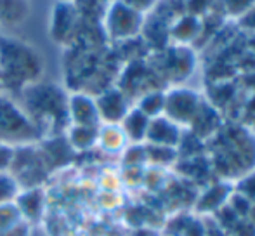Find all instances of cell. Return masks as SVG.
Wrapping results in <instances>:
<instances>
[{
    "mask_svg": "<svg viewBox=\"0 0 255 236\" xmlns=\"http://www.w3.org/2000/svg\"><path fill=\"white\" fill-rule=\"evenodd\" d=\"M21 110L26 113L40 137H57L70 128V96L56 84H37L26 87L19 96Z\"/></svg>",
    "mask_w": 255,
    "mask_h": 236,
    "instance_id": "1",
    "label": "cell"
},
{
    "mask_svg": "<svg viewBox=\"0 0 255 236\" xmlns=\"http://www.w3.org/2000/svg\"><path fill=\"white\" fill-rule=\"evenodd\" d=\"M44 61L31 45L0 35V91L19 98L30 85L40 82Z\"/></svg>",
    "mask_w": 255,
    "mask_h": 236,
    "instance_id": "2",
    "label": "cell"
},
{
    "mask_svg": "<svg viewBox=\"0 0 255 236\" xmlns=\"http://www.w3.org/2000/svg\"><path fill=\"white\" fill-rule=\"evenodd\" d=\"M42 141L40 134L12 98L0 94V144L9 148L31 146Z\"/></svg>",
    "mask_w": 255,
    "mask_h": 236,
    "instance_id": "3",
    "label": "cell"
},
{
    "mask_svg": "<svg viewBox=\"0 0 255 236\" xmlns=\"http://www.w3.org/2000/svg\"><path fill=\"white\" fill-rule=\"evenodd\" d=\"M202 101L200 96L188 89H174L168 94H165V117L170 118L177 125L191 123L196 117Z\"/></svg>",
    "mask_w": 255,
    "mask_h": 236,
    "instance_id": "4",
    "label": "cell"
},
{
    "mask_svg": "<svg viewBox=\"0 0 255 236\" xmlns=\"http://www.w3.org/2000/svg\"><path fill=\"white\" fill-rule=\"evenodd\" d=\"M142 26V14L132 10L130 7L122 2H115L108 10L106 28L113 38H128L134 37Z\"/></svg>",
    "mask_w": 255,
    "mask_h": 236,
    "instance_id": "5",
    "label": "cell"
},
{
    "mask_svg": "<svg viewBox=\"0 0 255 236\" xmlns=\"http://www.w3.org/2000/svg\"><path fill=\"white\" fill-rule=\"evenodd\" d=\"M146 141L153 146H167L175 148L181 141V128L175 121L167 117H156L149 120L148 132H146Z\"/></svg>",
    "mask_w": 255,
    "mask_h": 236,
    "instance_id": "6",
    "label": "cell"
},
{
    "mask_svg": "<svg viewBox=\"0 0 255 236\" xmlns=\"http://www.w3.org/2000/svg\"><path fill=\"white\" fill-rule=\"evenodd\" d=\"M68 110H70V125H80V127H99V123H101V118H99L96 101L85 94L70 96Z\"/></svg>",
    "mask_w": 255,
    "mask_h": 236,
    "instance_id": "7",
    "label": "cell"
},
{
    "mask_svg": "<svg viewBox=\"0 0 255 236\" xmlns=\"http://www.w3.org/2000/svg\"><path fill=\"white\" fill-rule=\"evenodd\" d=\"M96 106H98L99 118L106 121V123H120L124 120V117L128 113L127 98L124 96V92L117 91V89L104 92L101 98L96 101Z\"/></svg>",
    "mask_w": 255,
    "mask_h": 236,
    "instance_id": "8",
    "label": "cell"
},
{
    "mask_svg": "<svg viewBox=\"0 0 255 236\" xmlns=\"http://www.w3.org/2000/svg\"><path fill=\"white\" fill-rule=\"evenodd\" d=\"M231 195H233V186H229L228 182H219V184L210 186V188L205 189L202 196L198 198L196 210L203 214L217 212V210H221L228 203Z\"/></svg>",
    "mask_w": 255,
    "mask_h": 236,
    "instance_id": "9",
    "label": "cell"
},
{
    "mask_svg": "<svg viewBox=\"0 0 255 236\" xmlns=\"http://www.w3.org/2000/svg\"><path fill=\"white\" fill-rule=\"evenodd\" d=\"M149 120L141 112V110L134 108V110H128V113L124 117L122 120V130L125 132L128 141L132 142H141V141H146V132H148V125H149Z\"/></svg>",
    "mask_w": 255,
    "mask_h": 236,
    "instance_id": "10",
    "label": "cell"
},
{
    "mask_svg": "<svg viewBox=\"0 0 255 236\" xmlns=\"http://www.w3.org/2000/svg\"><path fill=\"white\" fill-rule=\"evenodd\" d=\"M127 135L122 130L120 123H106L99 127L98 132V144L108 153H118L127 144Z\"/></svg>",
    "mask_w": 255,
    "mask_h": 236,
    "instance_id": "11",
    "label": "cell"
},
{
    "mask_svg": "<svg viewBox=\"0 0 255 236\" xmlns=\"http://www.w3.org/2000/svg\"><path fill=\"white\" fill-rule=\"evenodd\" d=\"M195 68V56L188 47H175L168 59V70L174 78H186L193 73Z\"/></svg>",
    "mask_w": 255,
    "mask_h": 236,
    "instance_id": "12",
    "label": "cell"
},
{
    "mask_svg": "<svg viewBox=\"0 0 255 236\" xmlns=\"http://www.w3.org/2000/svg\"><path fill=\"white\" fill-rule=\"evenodd\" d=\"M99 127H80L70 125L68 128V142L71 149H89L91 146L98 144Z\"/></svg>",
    "mask_w": 255,
    "mask_h": 236,
    "instance_id": "13",
    "label": "cell"
},
{
    "mask_svg": "<svg viewBox=\"0 0 255 236\" xmlns=\"http://www.w3.org/2000/svg\"><path fill=\"white\" fill-rule=\"evenodd\" d=\"M200 30H202V23L198 17L195 16H184L177 21L172 28V37L179 42V44H188L193 38L198 37Z\"/></svg>",
    "mask_w": 255,
    "mask_h": 236,
    "instance_id": "14",
    "label": "cell"
},
{
    "mask_svg": "<svg viewBox=\"0 0 255 236\" xmlns=\"http://www.w3.org/2000/svg\"><path fill=\"white\" fill-rule=\"evenodd\" d=\"M16 207L19 209L23 217L35 219V217L40 216V210H42V193L35 188H30L24 195H21Z\"/></svg>",
    "mask_w": 255,
    "mask_h": 236,
    "instance_id": "15",
    "label": "cell"
},
{
    "mask_svg": "<svg viewBox=\"0 0 255 236\" xmlns=\"http://www.w3.org/2000/svg\"><path fill=\"white\" fill-rule=\"evenodd\" d=\"M137 110H141L148 118L160 117L165 110V94L163 92H148V94L139 101Z\"/></svg>",
    "mask_w": 255,
    "mask_h": 236,
    "instance_id": "16",
    "label": "cell"
},
{
    "mask_svg": "<svg viewBox=\"0 0 255 236\" xmlns=\"http://www.w3.org/2000/svg\"><path fill=\"white\" fill-rule=\"evenodd\" d=\"M224 7L229 16L242 17L255 9V0H224Z\"/></svg>",
    "mask_w": 255,
    "mask_h": 236,
    "instance_id": "17",
    "label": "cell"
},
{
    "mask_svg": "<svg viewBox=\"0 0 255 236\" xmlns=\"http://www.w3.org/2000/svg\"><path fill=\"white\" fill-rule=\"evenodd\" d=\"M16 191H17L16 179L0 172V203H7V200L12 198V195Z\"/></svg>",
    "mask_w": 255,
    "mask_h": 236,
    "instance_id": "18",
    "label": "cell"
},
{
    "mask_svg": "<svg viewBox=\"0 0 255 236\" xmlns=\"http://www.w3.org/2000/svg\"><path fill=\"white\" fill-rule=\"evenodd\" d=\"M240 195H243L245 198H249L250 202L255 203V172L249 174L238 186H236Z\"/></svg>",
    "mask_w": 255,
    "mask_h": 236,
    "instance_id": "19",
    "label": "cell"
},
{
    "mask_svg": "<svg viewBox=\"0 0 255 236\" xmlns=\"http://www.w3.org/2000/svg\"><path fill=\"white\" fill-rule=\"evenodd\" d=\"M228 235L229 236H255V226L249 219H242L235 224V228H233Z\"/></svg>",
    "mask_w": 255,
    "mask_h": 236,
    "instance_id": "20",
    "label": "cell"
},
{
    "mask_svg": "<svg viewBox=\"0 0 255 236\" xmlns=\"http://www.w3.org/2000/svg\"><path fill=\"white\" fill-rule=\"evenodd\" d=\"M118 2H122L124 5L130 7V9H132V10H135V12L142 14L144 10L151 9L156 0H118Z\"/></svg>",
    "mask_w": 255,
    "mask_h": 236,
    "instance_id": "21",
    "label": "cell"
},
{
    "mask_svg": "<svg viewBox=\"0 0 255 236\" xmlns=\"http://www.w3.org/2000/svg\"><path fill=\"white\" fill-rule=\"evenodd\" d=\"M14 156V148H9L5 144H0V172L10 167Z\"/></svg>",
    "mask_w": 255,
    "mask_h": 236,
    "instance_id": "22",
    "label": "cell"
},
{
    "mask_svg": "<svg viewBox=\"0 0 255 236\" xmlns=\"http://www.w3.org/2000/svg\"><path fill=\"white\" fill-rule=\"evenodd\" d=\"M247 219L255 226V203H252V207H250V212H249V217H247Z\"/></svg>",
    "mask_w": 255,
    "mask_h": 236,
    "instance_id": "23",
    "label": "cell"
},
{
    "mask_svg": "<svg viewBox=\"0 0 255 236\" xmlns=\"http://www.w3.org/2000/svg\"><path fill=\"white\" fill-rule=\"evenodd\" d=\"M0 94H2V91H0Z\"/></svg>",
    "mask_w": 255,
    "mask_h": 236,
    "instance_id": "24",
    "label": "cell"
}]
</instances>
